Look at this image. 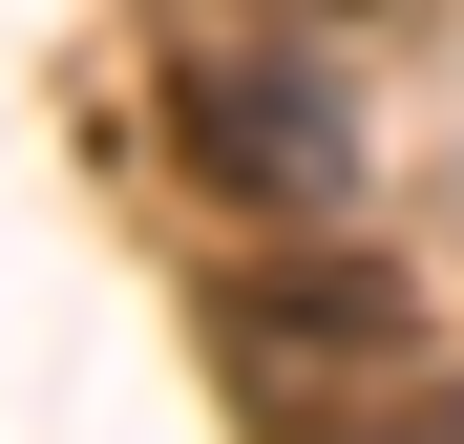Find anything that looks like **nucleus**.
Instances as JSON below:
<instances>
[{
    "mask_svg": "<svg viewBox=\"0 0 464 444\" xmlns=\"http://www.w3.org/2000/svg\"><path fill=\"white\" fill-rule=\"evenodd\" d=\"M232 22H359V0H232Z\"/></svg>",
    "mask_w": 464,
    "mask_h": 444,
    "instance_id": "20e7f679",
    "label": "nucleus"
},
{
    "mask_svg": "<svg viewBox=\"0 0 464 444\" xmlns=\"http://www.w3.org/2000/svg\"><path fill=\"white\" fill-rule=\"evenodd\" d=\"M211 318H232V381L275 402V444L317 402H359V381H401V360H443V318H422L401 254H275V275H232Z\"/></svg>",
    "mask_w": 464,
    "mask_h": 444,
    "instance_id": "f03ea898",
    "label": "nucleus"
},
{
    "mask_svg": "<svg viewBox=\"0 0 464 444\" xmlns=\"http://www.w3.org/2000/svg\"><path fill=\"white\" fill-rule=\"evenodd\" d=\"M169 148L211 212H275V233H338L359 212V85L317 64V22H211L169 43Z\"/></svg>",
    "mask_w": 464,
    "mask_h": 444,
    "instance_id": "f257e3e1",
    "label": "nucleus"
},
{
    "mask_svg": "<svg viewBox=\"0 0 464 444\" xmlns=\"http://www.w3.org/2000/svg\"><path fill=\"white\" fill-rule=\"evenodd\" d=\"M295 444H464V360H401V381H359V402H317Z\"/></svg>",
    "mask_w": 464,
    "mask_h": 444,
    "instance_id": "7ed1b4c3",
    "label": "nucleus"
}]
</instances>
